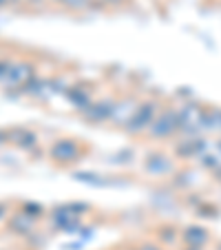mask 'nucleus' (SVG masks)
Masks as SVG:
<instances>
[{"instance_id": "obj_1", "label": "nucleus", "mask_w": 221, "mask_h": 250, "mask_svg": "<svg viewBox=\"0 0 221 250\" xmlns=\"http://www.w3.org/2000/svg\"><path fill=\"white\" fill-rule=\"evenodd\" d=\"M177 118H179V131L195 135L197 131H203L206 109H201L199 104H183L181 109H177Z\"/></svg>"}, {"instance_id": "obj_2", "label": "nucleus", "mask_w": 221, "mask_h": 250, "mask_svg": "<svg viewBox=\"0 0 221 250\" xmlns=\"http://www.w3.org/2000/svg\"><path fill=\"white\" fill-rule=\"evenodd\" d=\"M155 118H157V104L155 102L137 104V109H135V113H133V118L126 122V133L137 135V133H141V131H148V128H151V124L155 122Z\"/></svg>"}, {"instance_id": "obj_3", "label": "nucleus", "mask_w": 221, "mask_h": 250, "mask_svg": "<svg viewBox=\"0 0 221 250\" xmlns=\"http://www.w3.org/2000/svg\"><path fill=\"white\" fill-rule=\"evenodd\" d=\"M179 131V118H177V109H164L160 115L155 118V122L148 128V135L155 140H164L170 137L173 133Z\"/></svg>"}, {"instance_id": "obj_4", "label": "nucleus", "mask_w": 221, "mask_h": 250, "mask_svg": "<svg viewBox=\"0 0 221 250\" xmlns=\"http://www.w3.org/2000/svg\"><path fill=\"white\" fill-rule=\"evenodd\" d=\"M82 153L84 151H82V146L76 140H58L49 148L51 160L58 162V164H73V162H78L82 157Z\"/></svg>"}, {"instance_id": "obj_5", "label": "nucleus", "mask_w": 221, "mask_h": 250, "mask_svg": "<svg viewBox=\"0 0 221 250\" xmlns=\"http://www.w3.org/2000/svg\"><path fill=\"white\" fill-rule=\"evenodd\" d=\"M33 78V66L29 62H18V64H11L9 71L5 76V84L7 86H27L29 80Z\"/></svg>"}, {"instance_id": "obj_6", "label": "nucleus", "mask_w": 221, "mask_h": 250, "mask_svg": "<svg viewBox=\"0 0 221 250\" xmlns=\"http://www.w3.org/2000/svg\"><path fill=\"white\" fill-rule=\"evenodd\" d=\"M144 170H146L148 175L161 177V175H168L170 170H173V162H170L166 155H161V153H153V155L146 157Z\"/></svg>"}, {"instance_id": "obj_7", "label": "nucleus", "mask_w": 221, "mask_h": 250, "mask_svg": "<svg viewBox=\"0 0 221 250\" xmlns=\"http://www.w3.org/2000/svg\"><path fill=\"white\" fill-rule=\"evenodd\" d=\"M206 151V142L201 140V137H190V140H183L181 144H177L175 146V153H177V157H181V160H190V157H197L201 155V153Z\"/></svg>"}, {"instance_id": "obj_8", "label": "nucleus", "mask_w": 221, "mask_h": 250, "mask_svg": "<svg viewBox=\"0 0 221 250\" xmlns=\"http://www.w3.org/2000/svg\"><path fill=\"white\" fill-rule=\"evenodd\" d=\"M115 111V102H98L91 104L89 109L84 111V118L91 122H104V120H111Z\"/></svg>"}, {"instance_id": "obj_9", "label": "nucleus", "mask_w": 221, "mask_h": 250, "mask_svg": "<svg viewBox=\"0 0 221 250\" xmlns=\"http://www.w3.org/2000/svg\"><path fill=\"white\" fill-rule=\"evenodd\" d=\"M9 142H14L20 148H33L38 144V137L29 128H14V131H9Z\"/></svg>"}, {"instance_id": "obj_10", "label": "nucleus", "mask_w": 221, "mask_h": 250, "mask_svg": "<svg viewBox=\"0 0 221 250\" xmlns=\"http://www.w3.org/2000/svg\"><path fill=\"white\" fill-rule=\"evenodd\" d=\"M181 239L186 241V246H199V248H203V244L210 239V235L201 226H188L181 232Z\"/></svg>"}, {"instance_id": "obj_11", "label": "nucleus", "mask_w": 221, "mask_h": 250, "mask_svg": "<svg viewBox=\"0 0 221 250\" xmlns=\"http://www.w3.org/2000/svg\"><path fill=\"white\" fill-rule=\"evenodd\" d=\"M33 224H36V219L31 217V215H27V212H18V215H14L9 222V228L16 232H20V235H29V232L33 230Z\"/></svg>"}, {"instance_id": "obj_12", "label": "nucleus", "mask_w": 221, "mask_h": 250, "mask_svg": "<svg viewBox=\"0 0 221 250\" xmlns=\"http://www.w3.org/2000/svg\"><path fill=\"white\" fill-rule=\"evenodd\" d=\"M66 98H69L71 104H76L80 111H86L91 106V98H89V91H82V89H69L66 91Z\"/></svg>"}, {"instance_id": "obj_13", "label": "nucleus", "mask_w": 221, "mask_h": 250, "mask_svg": "<svg viewBox=\"0 0 221 250\" xmlns=\"http://www.w3.org/2000/svg\"><path fill=\"white\" fill-rule=\"evenodd\" d=\"M49 89H51V82L40 80V78H31L27 84V93L33 95V98H47Z\"/></svg>"}, {"instance_id": "obj_14", "label": "nucleus", "mask_w": 221, "mask_h": 250, "mask_svg": "<svg viewBox=\"0 0 221 250\" xmlns=\"http://www.w3.org/2000/svg\"><path fill=\"white\" fill-rule=\"evenodd\" d=\"M203 131L221 133V109L206 111V118H203Z\"/></svg>"}, {"instance_id": "obj_15", "label": "nucleus", "mask_w": 221, "mask_h": 250, "mask_svg": "<svg viewBox=\"0 0 221 250\" xmlns=\"http://www.w3.org/2000/svg\"><path fill=\"white\" fill-rule=\"evenodd\" d=\"M53 2H60L69 11H82L89 7V0H53Z\"/></svg>"}, {"instance_id": "obj_16", "label": "nucleus", "mask_w": 221, "mask_h": 250, "mask_svg": "<svg viewBox=\"0 0 221 250\" xmlns=\"http://www.w3.org/2000/svg\"><path fill=\"white\" fill-rule=\"evenodd\" d=\"M22 212H27V215H31L33 219H38V217H40V212H42V208H40V206H36V204H24Z\"/></svg>"}, {"instance_id": "obj_17", "label": "nucleus", "mask_w": 221, "mask_h": 250, "mask_svg": "<svg viewBox=\"0 0 221 250\" xmlns=\"http://www.w3.org/2000/svg\"><path fill=\"white\" fill-rule=\"evenodd\" d=\"M168 232H173V228L164 226V228H160V230H157V235H160L164 241H173V239H177V235H168Z\"/></svg>"}, {"instance_id": "obj_18", "label": "nucleus", "mask_w": 221, "mask_h": 250, "mask_svg": "<svg viewBox=\"0 0 221 250\" xmlns=\"http://www.w3.org/2000/svg\"><path fill=\"white\" fill-rule=\"evenodd\" d=\"M9 62H7V60H0V82H2V80H5V76H7V71H9Z\"/></svg>"}, {"instance_id": "obj_19", "label": "nucleus", "mask_w": 221, "mask_h": 250, "mask_svg": "<svg viewBox=\"0 0 221 250\" xmlns=\"http://www.w3.org/2000/svg\"><path fill=\"white\" fill-rule=\"evenodd\" d=\"M137 250H161L160 246H155V244H146V246H141V248H137Z\"/></svg>"}, {"instance_id": "obj_20", "label": "nucleus", "mask_w": 221, "mask_h": 250, "mask_svg": "<svg viewBox=\"0 0 221 250\" xmlns=\"http://www.w3.org/2000/svg\"><path fill=\"white\" fill-rule=\"evenodd\" d=\"M7 142H9V133H2V131H0V146H2V144H7Z\"/></svg>"}, {"instance_id": "obj_21", "label": "nucleus", "mask_w": 221, "mask_h": 250, "mask_svg": "<svg viewBox=\"0 0 221 250\" xmlns=\"http://www.w3.org/2000/svg\"><path fill=\"white\" fill-rule=\"evenodd\" d=\"M27 2H29V5H33V7H36V5H42L44 0H27Z\"/></svg>"}, {"instance_id": "obj_22", "label": "nucleus", "mask_w": 221, "mask_h": 250, "mask_svg": "<svg viewBox=\"0 0 221 250\" xmlns=\"http://www.w3.org/2000/svg\"><path fill=\"white\" fill-rule=\"evenodd\" d=\"M186 250H201V248H199V246H188Z\"/></svg>"}, {"instance_id": "obj_23", "label": "nucleus", "mask_w": 221, "mask_h": 250, "mask_svg": "<svg viewBox=\"0 0 221 250\" xmlns=\"http://www.w3.org/2000/svg\"><path fill=\"white\" fill-rule=\"evenodd\" d=\"M5 5H9V0H0V7H5Z\"/></svg>"}, {"instance_id": "obj_24", "label": "nucleus", "mask_w": 221, "mask_h": 250, "mask_svg": "<svg viewBox=\"0 0 221 250\" xmlns=\"http://www.w3.org/2000/svg\"><path fill=\"white\" fill-rule=\"evenodd\" d=\"M2 212H5V206H2V204H0V217H2Z\"/></svg>"}, {"instance_id": "obj_25", "label": "nucleus", "mask_w": 221, "mask_h": 250, "mask_svg": "<svg viewBox=\"0 0 221 250\" xmlns=\"http://www.w3.org/2000/svg\"><path fill=\"white\" fill-rule=\"evenodd\" d=\"M106 2H113V5H118V2H122V0H106Z\"/></svg>"}, {"instance_id": "obj_26", "label": "nucleus", "mask_w": 221, "mask_h": 250, "mask_svg": "<svg viewBox=\"0 0 221 250\" xmlns=\"http://www.w3.org/2000/svg\"><path fill=\"white\" fill-rule=\"evenodd\" d=\"M219 151H221V140H219Z\"/></svg>"}]
</instances>
